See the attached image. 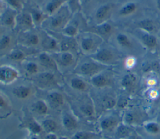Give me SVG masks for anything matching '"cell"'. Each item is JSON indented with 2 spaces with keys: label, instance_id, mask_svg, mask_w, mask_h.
Segmentation results:
<instances>
[{
  "label": "cell",
  "instance_id": "obj_1",
  "mask_svg": "<svg viewBox=\"0 0 160 139\" xmlns=\"http://www.w3.org/2000/svg\"><path fill=\"white\" fill-rule=\"evenodd\" d=\"M72 15L70 9L61 7L54 14L48 16L41 26L53 32L62 31L72 18Z\"/></svg>",
  "mask_w": 160,
  "mask_h": 139
},
{
  "label": "cell",
  "instance_id": "obj_2",
  "mask_svg": "<svg viewBox=\"0 0 160 139\" xmlns=\"http://www.w3.org/2000/svg\"><path fill=\"white\" fill-rule=\"evenodd\" d=\"M145 113L138 108H128L124 110L122 118V122L131 126H134L146 121Z\"/></svg>",
  "mask_w": 160,
  "mask_h": 139
},
{
  "label": "cell",
  "instance_id": "obj_3",
  "mask_svg": "<svg viewBox=\"0 0 160 139\" xmlns=\"http://www.w3.org/2000/svg\"><path fill=\"white\" fill-rule=\"evenodd\" d=\"M108 68V66L102 64L96 61H86L83 63L79 68V73L84 76H94L100 73Z\"/></svg>",
  "mask_w": 160,
  "mask_h": 139
},
{
  "label": "cell",
  "instance_id": "obj_4",
  "mask_svg": "<svg viewBox=\"0 0 160 139\" xmlns=\"http://www.w3.org/2000/svg\"><path fill=\"white\" fill-rule=\"evenodd\" d=\"M91 57L93 60L96 61L102 64L108 66L117 61V56L111 49L108 48H102L97 50L92 54Z\"/></svg>",
  "mask_w": 160,
  "mask_h": 139
},
{
  "label": "cell",
  "instance_id": "obj_5",
  "mask_svg": "<svg viewBox=\"0 0 160 139\" xmlns=\"http://www.w3.org/2000/svg\"><path fill=\"white\" fill-rule=\"evenodd\" d=\"M19 72L14 68L9 65L0 66V82L3 84H10L19 77Z\"/></svg>",
  "mask_w": 160,
  "mask_h": 139
},
{
  "label": "cell",
  "instance_id": "obj_6",
  "mask_svg": "<svg viewBox=\"0 0 160 139\" xmlns=\"http://www.w3.org/2000/svg\"><path fill=\"white\" fill-rule=\"evenodd\" d=\"M122 122V118L118 115L112 114L103 118L99 123L101 128L106 131H115L118 125Z\"/></svg>",
  "mask_w": 160,
  "mask_h": 139
},
{
  "label": "cell",
  "instance_id": "obj_7",
  "mask_svg": "<svg viewBox=\"0 0 160 139\" xmlns=\"http://www.w3.org/2000/svg\"><path fill=\"white\" fill-rule=\"evenodd\" d=\"M98 36L94 34L84 35L81 38L80 46L81 49L86 53L92 52L96 50L98 46Z\"/></svg>",
  "mask_w": 160,
  "mask_h": 139
},
{
  "label": "cell",
  "instance_id": "obj_8",
  "mask_svg": "<svg viewBox=\"0 0 160 139\" xmlns=\"http://www.w3.org/2000/svg\"><path fill=\"white\" fill-rule=\"evenodd\" d=\"M34 78L37 85L42 88L51 86L54 85L56 83L54 74L49 72H44L38 74Z\"/></svg>",
  "mask_w": 160,
  "mask_h": 139
},
{
  "label": "cell",
  "instance_id": "obj_9",
  "mask_svg": "<svg viewBox=\"0 0 160 139\" xmlns=\"http://www.w3.org/2000/svg\"><path fill=\"white\" fill-rule=\"evenodd\" d=\"M18 15L16 9H7L1 15V21L6 26L14 28L16 26Z\"/></svg>",
  "mask_w": 160,
  "mask_h": 139
},
{
  "label": "cell",
  "instance_id": "obj_10",
  "mask_svg": "<svg viewBox=\"0 0 160 139\" xmlns=\"http://www.w3.org/2000/svg\"><path fill=\"white\" fill-rule=\"evenodd\" d=\"M80 23L79 19L72 18L67 25L62 30V34L64 36L75 38L79 34Z\"/></svg>",
  "mask_w": 160,
  "mask_h": 139
},
{
  "label": "cell",
  "instance_id": "obj_11",
  "mask_svg": "<svg viewBox=\"0 0 160 139\" xmlns=\"http://www.w3.org/2000/svg\"><path fill=\"white\" fill-rule=\"evenodd\" d=\"M18 24H19L21 28H24L26 30L25 31L30 30L35 26L31 13H24L18 15L16 26Z\"/></svg>",
  "mask_w": 160,
  "mask_h": 139
},
{
  "label": "cell",
  "instance_id": "obj_12",
  "mask_svg": "<svg viewBox=\"0 0 160 139\" xmlns=\"http://www.w3.org/2000/svg\"><path fill=\"white\" fill-rule=\"evenodd\" d=\"M114 131L118 139H127L132 135L133 130L132 126L121 122Z\"/></svg>",
  "mask_w": 160,
  "mask_h": 139
},
{
  "label": "cell",
  "instance_id": "obj_13",
  "mask_svg": "<svg viewBox=\"0 0 160 139\" xmlns=\"http://www.w3.org/2000/svg\"><path fill=\"white\" fill-rule=\"evenodd\" d=\"M136 82V75L132 73H128L122 76L121 80V85L124 89L131 90L135 86Z\"/></svg>",
  "mask_w": 160,
  "mask_h": 139
},
{
  "label": "cell",
  "instance_id": "obj_14",
  "mask_svg": "<svg viewBox=\"0 0 160 139\" xmlns=\"http://www.w3.org/2000/svg\"><path fill=\"white\" fill-rule=\"evenodd\" d=\"M52 57L54 59H56L58 62L63 66H69L73 63L74 56L69 51H61V53Z\"/></svg>",
  "mask_w": 160,
  "mask_h": 139
},
{
  "label": "cell",
  "instance_id": "obj_15",
  "mask_svg": "<svg viewBox=\"0 0 160 139\" xmlns=\"http://www.w3.org/2000/svg\"><path fill=\"white\" fill-rule=\"evenodd\" d=\"M44 34L41 42L42 48L49 50L56 49L58 46V42L56 38L48 34L46 31L44 32Z\"/></svg>",
  "mask_w": 160,
  "mask_h": 139
},
{
  "label": "cell",
  "instance_id": "obj_16",
  "mask_svg": "<svg viewBox=\"0 0 160 139\" xmlns=\"http://www.w3.org/2000/svg\"><path fill=\"white\" fill-rule=\"evenodd\" d=\"M144 131L149 135H156L160 133V123L154 120H146L142 123Z\"/></svg>",
  "mask_w": 160,
  "mask_h": 139
},
{
  "label": "cell",
  "instance_id": "obj_17",
  "mask_svg": "<svg viewBox=\"0 0 160 139\" xmlns=\"http://www.w3.org/2000/svg\"><path fill=\"white\" fill-rule=\"evenodd\" d=\"M111 9V6L108 4L101 6L98 9L95 13V19L98 24L105 22V19L109 15Z\"/></svg>",
  "mask_w": 160,
  "mask_h": 139
},
{
  "label": "cell",
  "instance_id": "obj_18",
  "mask_svg": "<svg viewBox=\"0 0 160 139\" xmlns=\"http://www.w3.org/2000/svg\"><path fill=\"white\" fill-rule=\"evenodd\" d=\"M39 60L40 63L44 67L51 70H56V62L52 58L46 53H42L39 55Z\"/></svg>",
  "mask_w": 160,
  "mask_h": 139
},
{
  "label": "cell",
  "instance_id": "obj_19",
  "mask_svg": "<svg viewBox=\"0 0 160 139\" xmlns=\"http://www.w3.org/2000/svg\"><path fill=\"white\" fill-rule=\"evenodd\" d=\"M63 36L64 38L62 39L59 44L61 51H69V50L75 48L77 45V42L75 38L64 35H63Z\"/></svg>",
  "mask_w": 160,
  "mask_h": 139
},
{
  "label": "cell",
  "instance_id": "obj_20",
  "mask_svg": "<svg viewBox=\"0 0 160 139\" xmlns=\"http://www.w3.org/2000/svg\"><path fill=\"white\" fill-rule=\"evenodd\" d=\"M91 83L95 87L101 88L109 86L110 81L106 76L100 73L91 78Z\"/></svg>",
  "mask_w": 160,
  "mask_h": 139
},
{
  "label": "cell",
  "instance_id": "obj_21",
  "mask_svg": "<svg viewBox=\"0 0 160 139\" xmlns=\"http://www.w3.org/2000/svg\"><path fill=\"white\" fill-rule=\"evenodd\" d=\"M64 0H51L46 6V11L48 16H51L58 11L64 3Z\"/></svg>",
  "mask_w": 160,
  "mask_h": 139
},
{
  "label": "cell",
  "instance_id": "obj_22",
  "mask_svg": "<svg viewBox=\"0 0 160 139\" xmlns=\"http://www.w3.org/2000/svg\"><path fill=\"white\" fill-rule=\"evenodd\" d=\"M141 41L143 44L149 49L154 48L158 44L157 38L154 35L150 34H144L141 38Z\"/></svg>",
  "mask_w": 160,
  "mask_h": 139
},
{
  "label": "cell",
  "instance_id": "obj_23",
  "mask_svg": "<svg viewBox=\"0 0 160 139\" xmlns=\"http://www.w3.org/2000/svg\"><path fill=\"white\" fill-rule=\"evenodd\" d=\"M12 93L18 98L24 99L29 96L31 93V90L26 86H19L14 88L12 90Z\"/></svg>",
  "mask_w": 160,
  "mask_h": 139
},
{
  "label": "cell",
  "instance_id": "obj_24",
  "mask_svg": "<svg viewBox=\"0 0 160 139\" xmlns=\"http://www.w3.org/2000/svg\"><path fill=\"white\" fill-rule=\"evenodd\" d=\"M102 106L106 110L114 109L118 103V100L112 96H104L101 101Z\"/></svg>",
  "mask_w": 160,
  "mask_h": 139
},
{
  "label": "cell",
  "instance_id": "obj_25",
  "mask_svg": "<svg viewBox=\"0 0 160 139\" xmlns=\"http://www.w3.org/2000/svg\"><path fill=\"white\" fill-rule=\"evenodd\" d=\"M94 29L98 34L102 36H107L112 31L111 25L106 22L97 24V26H95Z\"/></svg>",
  "mask_w": 160,
  "mask_h": 139
},
{
  "label": "cell",
  "instance_id": "obj_26",
  "mask_svg": "<svg viewBox=\"0 0 160 139\" xmlns=\"http://www.w3.org/2000/svg\"><path fill=\"white\" fill-rule=\"evenodd\" d=\"M25 36H24V41L31 46H36L39 44L40 41V38L38 34L35 33H29L28 31H24Z\"/></svg>",
  "mask_w": 160,
  "mask_h": 139
},
{
  "label": "cell",
  "instance_id": "obj_27",
  "mask_svg": "<svg viewBox=\"0 0 160 139\" xmlns=\"http://www.w3.org/2000/svg\"><path fill=\"white\" fill-rule=\"evenodd\" d=\"M116 40L118 44L122 48H130L132 46L131 41L124 34H119L116 37Z\"/></svg>",
  "mask_w": 160,
  "mask_h": 139
},
{
  "label": "cell",
  "instance_id": "obj_28",
  "mask_svg": "<svg viewBox=\"0 0 160 139\" xmlns=\"http://www.w3.org/2000/svg\"><path fill=\"white\" fill-rule=\"evenodd\" d=\"M139 28L147 33H152L155 29L154 23L150 19H144L141 21L138 24Z\"/></svg>",
  "mask_w": 160,
  "mask_h": 139
},
{
  "label": "cell",
  "instance_id": "obj_29",
  "mask_svg": "<svg viewBox=\"0 0 160 139\" xmlns=\"http://www.w3.org/2000/svg\"><path fill=\"white\" fill-rule=\"evenodd\" d=\"M62 123L66 128L72 130L77 126L76 120L71 115H66L62 120Z\"/></svg>",
  "mask_w": 160,
  "mask_h": 139
},
{
  "label": "cell",
  "instance_id": "obj_30",
  "mask_svg": "<svg viewBox=\"0 0 160 139\" xmlns=\"http://www.w3.org/2000/svg\"><path fill=\"white\" fill-rule=\"evenodd\" d=\"M136 9V5L133 3L126 4L119 10V14L122 16H128L132 13Z\"/></svg>",
  "mask_w": 160,
  "mask_h": 139
},
{
  "label": "cell",
  "instance_id": "obj_31",
  "mask_svg": "<svg viewBox=\"0 0 160 139\" xmlns=\"http://www.w3.org/2000/svg\"><path fill=\"white\" fill-rule=\"evenodd\" d=\"M71 86L76 90H85L87 88L86 83L82 80L74 78L71 80Z\"/></svg>",
  "mask_w": 160,
  "mask_h": 139
},
{
  "label": "cell",
  "instance_id": "obj_32",
  "mask_svg": "<svg viewBox=\"0 0 160 139\" xmlns=\"http://www.w3.org/2000/svg\"><path fill=\"white\" fill-rule=\"evenodd\" d=\"M31 14L32 16V18L35 25L36 24H41V25L42 22L46 19L45 18V14H43L39 11L32 10V12L31 13Z\"/></svg>",
  "mask_w": 160,
  "mask_h": 139
},
{
  "label": "cell",
  "instance_id": "obj_33",
  "mask_svg": "<svg viewBox=\"0 0 160 139\" xmlns=\"http://www.w3.org/2000/svg\"><path fill=\"white\" fill-rule=\"evenodd\" d=\"M49 100L56 105H61L63 104V97L61 94L58 92H52L49 95Z\"/></svg>",
  "mask_w": 160,
  "mask_h": 139
},
{
  "label": "cell",
  "instance_id": "obj_34",
  "mask_svg": "<svg viewBox=\"0 0 160 139\" xmlns=\"http://www.w3.org/2000/svg\"><path fill=\"white\" fill-rule=\"evenodd\" d=\"M34 109L38 113L41 115L46 114L48 111V107L46 105L41 101H38L34 104Z\"/></svg>",
  "mask_w": 160,
  "mask_h": 139
},
{
  "label": "cell",
  "instance_id": "obj_35",
  "mask_svg": "<svg viewBox=\"0 0 160 139\" xmlns=\"http://www.w3.org/2000/svg\"><path fill=\"white\" fill-rule=\"evenodd\" d=\"M44 129L47 132H52L56 130L57 128V125L56 122L52 120H46L43 122Z\"/></svg>",
  "mask_w": 160,
  "mask_h": 139
},
{
  "label": "cell",
  "instance_id": "obj_36",
  "mask_svg": "<svg viewBox=\"0 0 160 139\" xmlns=\"http://www.w3.org/2000/svg\"><path fill=\"white\" fill-rule=\"evenodd\" d=\"M25 54L21 50H14L9 54V58L14 61H21L24 58Z\"/></svg>",
  "mask_w": 160,
  "mask_h": 139
},
{
  "label": "cell",
  "instance_id": "obj_37",
  "mask_svg": "<svg viewBox=\"0 0 160 139\" xmlns=\"http://www.w3.org/2000/svg\"><path fill=\"white\" fill-rule=\"evenodd\" d=\"M11 37L9 35H4L0 39V50L6 49L11 44Z\"/></svg>",
  "mask_w": 160,
  "mask_h": 139
},
{
  "label": "cell",
  "instance_id": "obj_38",
  "mask_svg": "<svg viewBox=\"0 0 160 139\" xmlns=\"http://www.w3.org/2000/svg\"><path fill=\"white\" fill-rule=\"evenodd\" d=\"M26 70L27 71L28 73L31 75L36 74L38 71V65L32 62H29L26 65Z\"/></svg>",
  "mask_w": 160,
  "mask_h": 139
},
{
  "label": "cell",
  "instance_id": "obj_39",
  "mask_svg": "<svg viewBox=\"0 0 160 139\" xmlns=\"http://www.w3.org/2000/svg\"><path fill=\"white\" fill-rule=\"evenodd\" d=\"M82 111L88 116H92L94 115V108L90 105H86L81 107Z\"/></svg>",
  "mask_w": 160,
  "mask_h": 139
},
{
  "label": "cell",
  "instance_id": "obj_40",
  "mask_svg": "<svg viewBox=\"0 0 160 139\" xmlns=\"http://www.w3.org/2000/svg\"><path fill=\"white\" fill-rule=\"evenodd\" d=\"M91 136V134L83 132V131H79L76 133V135L74 136V139H89Z\"/></svg>",
  "mask_w": 160,
  "mask_h": 139
},
{
  "label": "cell",
  "instance_id": "obj_41",
  "mask_svg": "<svg viewBox=\"0 0 160 139\" xmlns=\"http://www.w3.org/2000/svg\"><path fill=\"white\" fill-rule=\"evenodd\" d=\"M8 3L15 9H21V3L19 0H7Z\"/></svg>",
  "mask_w": 160,
  "mask_h": 139
},
{
  "label": "cell",
  "instance_id": "obj_42",
  "mask_svg": "<svg viewBox=\"0 0 160 139\" xmlns=\"http://www.w3.org/2000/svg\"><path fill=\"white\" fill-rule=\"evenodd\" d=\"M30 129L34 132V133H39L41 131V126L36 123L34 122V123H32L31 125H30V126H29Z\"/></svg>",
  "mask_w": 160,
  "mask_h": 139
},
{
  "label": "cell",
  "instance_id": "obj_43",
  "mask_svg": "<svg viewBox=\"0 0 160 139\" xmlns=\"http://www.w3.org/2000/svg\"><path fill=\"white\" fill-rule=\"evenodd\" d=\"M134 64V60L133 58H129V59H128V61H126V65L127 66H128L129 68H131L132 66H133Z\"/></svg>",
  "mask_w": 160,
  "mask_h": 139
},
{
  "label": "cell",
  "instance_id": "obj_44",
  "mask_svg": "<svg viewBox=\"0 0 160 139\" xmlns=\"http://www.w3.org/2000/svg\"><path fill=\"white\" fill-rule=\"evenodd\" d=\"M6 106V101L4 98L0 95V107H5Z\"/></svg>",
  "mask_w": 160,
  "mask_h": 139
},
{
  "label": "cell",
  "instance_id": "obj_45",
  "mask_svg": "<svg viewBox=\"0 0 160 139\" xmlns=\"http://www.w3.org/2000/svg\"><path fill=\"white\" fill-rule=\"evenodd\" d=\"M45 139H56V136L54 134H49L46 136Z\"/></svg>",
  "mask_w": 160,
  "mask_h": 139
},
{
  "label": "cell",
  "instance_id": "obj_46",
  "mask_svg": "<svg viewBox=\"0 0 160 139\" xmlns=\"http://www.w3.org/2000/svg\"><path fill=\"white\" fill-rule=\"evenodd\" d=\"M157 6H158V9L160 10V0L157 1Z\"/></svg>",
  "mask_w": 160,
  "mask_h": 139
},
{
  "label": "cell",
  "instance_id": "obj_47",
  "mask_svg": "<svg viewBox=\"0 0 160 139\" xmlns=\"http://www.w3.org/2000/svg\"><path fill=\"white\" fill-rule=\"evenodd\" d=\"M60 139H66V138H61Z\"/></svg>",
  "mask_w": 160,
  "mask_h": 139
},
{
  "label": "cell",
  "instance_id": "obj_48",
  "mask_svg": "<svg viewBox=\"0 0 160 139\" xmlns=\"http://www.w3.org/2000/svg\"><path fill=\"white\" fill-rule=\"evenodd\" d=\"M32 139H37V138H32Z\"/></svg>",
  "mask_w": 160,
  "mask_h": 139
},
{
  "label": "cell",
  "instance_id": "obj_49",
  "mask_svg": "<svg viewBox=\"0 0 160 139\" xmlns=\"http://www.w3.org/2000/svg\"><path fill=\"white\" fill-rule=\"evenodd\" d=\"M82 1H86L87 0H82Z\"/></svg>",
  "mask_w": 160,
  "mask_h": 139
}]
</instances>
